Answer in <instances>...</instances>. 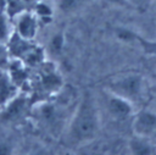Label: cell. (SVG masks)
Masks as SVG:
<instances>
[{"label": "cell", "instance_id": "cell-1", "mask_svg": "<svg viewBox=\"0 0 156 155\" xmlns=\"http://www.w3.org/2000/svg\"><path fill=\"white\" fill-rule=\"evenodd\" d=\"M100 127L99 111L94 99L85 95L77 106L68 127L69 140L74 144H85L91 142Z\"/></svg>", "mask_w": 156, "mask_h": 155}, {"label": "cell", "instance_id": "cell-2", "mask_svg": "<svg viewBox=\"0 0 156 155\" xmlns=\"http://www.w3.org/2000/svg\"><path fill=\"white\" fill-rule=\"evenodd\" d=\"M107 88L110 93L122 96L129 100L132 104H134L143 98L145 83L141 74L135 72H129L113 77L110 81Z\"/></svg>", "mask_w": 156, "mask_h": 155}, {"label": "cell", "instance_id": "cell-3", "mask_svg": "<svg viewBox=\"0 0 156 155\" xmlns=\"http://www.w3.org/2000/svg\"><path fill=\"white\" fill-rule=\"evenodd\" d=\"M33 114L37 118V121L41 124L48 127V129L57 128L61 123L62 112L57 105L50 101H43L39 103L35 107H33Z\"/></svg>", "mask_w": 156, "mask_h": 155}, {"label": "cell", "instance_id": "cell-4", "mask_svg": "<svg viewBox=\"0 0 156 155\" xmlns=\"http://www.w3.org/2000/svg\"><path fill=\"white\" fill-rule=\"evenodd\" d=\"M29 111V100L23 94H17L0 109V120L4 122H15L21 120Z\"/></svg>", "mask_w": 156, "mask_h": 155}, {"label": "cell", "instance_id": "cell-5", "mask_svg": "<svg viewBox=\"0 0 156 155\" xmlns=\"http://www.w3.org/2000/svg\"><path fill=\"white\" fill-rule=\"evenodd\" d=\"M38 17L32 11H21L15 16V33L26 39L33 40L38 32Z\"/></svg>", "mask_w": 156, "mask_h": 155}, {"label": "cell", "instance_id": "cell-6", "mask_svg": "<svg viewBox=\"0 0 156 155\" xmlns=\"http://www.w3.org/2000/svg\"><path fill=\"white\" fill-rule=\"evenodd\" d=\"M132 128L134 135L144 138L150 137L156 131V114L147 110L139 111L133 118Z\"/></svg>", "mask_w": 156, "mask_h": 155}, {"label": "cell", "instance_id": "cell-7", "mask_svg": "<svg viewBox=\"0 0 156 155\" xmlns=\"http://www.w3.org/2000/svg\"><path fill=\"white\" fill-rule=\"evenodd\" d=\"M106 107H107V111L111 117L121 121V120H126L132 116L134 104H132L129 100H127L122 96H118V95L108 92Z\"/></svg>", "mask_w": 156, "mask_h": 155}, {"label": "cell", "instance_id": "cell-8", "mask_svg": "<svg viewBox=\"0 0 156 155\" xmlns=\"http://www.w3.org/2000/svg\"><path fill=\"white\" fill-rule=\"evenodd\" d=\"M18 94V85L12 81L10 73L0 70V109Z\"/></svg>", "mask_w": 156, "mask_h": 155}, {"label": "cell", "instance_id": "cell-9", "mask_svg": "<svg viewBox=\"0 0 156 155\" xmlns=\"http://www.w3.org/2000/svg\"><path fill=\"white\" fill-rule=\"evenodd\" d=\"M129 155H154V148L144 137L134 135L128 143Z\"/></svg>", "mask_w": 156, "mask_h": 155}, {"label": "cell", "instance_id": "cell-10", "mask_svg": "<svg viewBox=\"0 0 156 155\" xmlns=\"http://www.w3.org/2000/svg\"><path fill=\"white\" fill-rule=\"evenodd\" d=\"M89 2L90 0H55V7L61 13L73 15L84 10Z\"/></svg>", "mask_w": 156, "mask_h": 155}, {"label": "cell", "instance_id": "cell-11", "mask_svg": "<svg viewBox=\"0 0 156 155\" xmlns=\"http://www.w3.org/2000/svg\"><path fill=\"white\" fill-rule=\"evenodd\" d=\"M41 81V88L45 89L46 92H50V93H54V92H57L61 89L62 87V81L61 78L54 73V72H46L45 74L41 76L40 78Z\"/></svg>", "mask_w": 156, "mask_h": 155}, {"label": "cell", "instance_id": "cell-12", "mask_svg": "<svg viewBox=\"0 0 156 155\" xmlns=\"http://www.w3.org/2000/svg\"><path fill=\"white\" fill-rule=\"evenodd\" d=\"M11 35H12V32H11L9 17L5 11L0 10V41L6 44Z\"/></svg>", "mask_w": 156, "mask_h": 155}, {"label": "cell", "instance_id": "cell-13", "mask_svg": "<svg viewBox=\"0 0 156 155\" xmlns=\"http://www.w3.org/2000/svg\"><path fill=\"white\" fill-rule=\"evenodd\" d=\"M33 12L38 17V20L39 18H49L52 16L54 9L50 5V1H37Z\"/></svg>", "mask_w": 156, "mask_h": 155}, {"label": "cell", "instance_id": "cell-14", "mask_svg": "<svg viewBox=\"0 0 156 155\" xmlns=\"http://www.w3.org/2000/svg\"><path fill=\"white\" fill-rule=\"evenodd\" d=\"M134 40L143 48V50L151 55V56H155L156 57V39L155 40H150V39H146L139 34H134Z\"/></svg>", "mask_w": 156, "mask_h": 155}, {"label": "cell", "instance_id": "cell-15", "mask_svg": "<svg viewBox=\"0 0 156 155\" xmlns=\"http://www.w3.org/2000/svg\"><path fill=\"white\" fill-rule=\"evenodd\" d=\"M129 4V7L139 10V11H146L155 0H127Z\"/></svg>", "mask_w": 156, "mask_h": 155}, {"label": "cell", "instance_id": "cell-16", "mask_svg": "<svg viewBox=\"0 0 156 155\" xmlns=\"http://www.w3.org/2000/svg\"><path fill=\"white\" fill-rule=\"evenodd\" d=\"M15 146L10 139L0 138V155H13Z\"/></svg>", "mask_w": 156, "mask_h": 155}, {"label": "cell", "instance_id": "cell-17", "mask_svg": "<svg viewBox=\"0 0 156 155\" xmlns=\"http://www.w3.org/2000/svg\"><path fill=\"white\" fill-rule=\"evenodd\" d=\"M101 2H104L107 6L111 7H118V9H128L129 4L127 0H101Z\"/></svg>", "mask_w": 156, "mask_h": 155}, {"label": "cell", "instance_id": "cell-18", "mask_svg": "<svg viewBox=\"0 0 156 155\" xmlns=\"http://www.w3.org/2000/svg\"><path fill=\"white\" fill-rule=\"evenodd\" d=\"M62 44H63V38H62V35H55L54 38H52V40H51V44H50V46H51V50L52 51H55V52H58L60 50H61V48H62Z\"/></svg>", "mask_w": 156, "mask_h": 155}, {"label": "cell", "instance_id": "cell-19", "mask_svg": "<svg viewBox=\"0 0 156 155\" xmlns=\"http://www.w3.org/2000/svg\"><path fill=\"white\" fill-rule=\"evenodd\" d=\"M9 51H7V45L2 41H0V61H4L7 56Z\"/></svg>", "mask_w": 156, "mask_h": 155}, {"label": "cell", "instance_id": "cell-20", "mask_svg": "<svg viewBox=\"0 0 156 155\" xmlns=\"http://www.w3.org/2000/svg\"><path fill=\"white\" fill-rule=\"evenodd\" d=\"M29 155H45V154L41 153V151H33V153H30Z\"/></svg>", "mask_w": 156, "mask_h": 155}, {"label": "cell", "instance_id": "cell-21", "mask_svg": "<svg viewBox=\"0 0 156 155\" xmlns=\"http://www.w3.org/2000/svg\"><path fill=\"white\" fill-rule=\"evenodd\" d=\"M37 1H51V0H37ZM35 1V2H37Z\"/></svg>", "mask_w": 156, "mask_h": 155}]
</instances>
